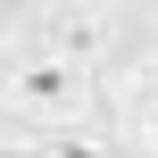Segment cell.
I'll list each match as a JSON object with an SVG mask.
<instances>
[{
    "instance_id": "1",
    "label": "cell",
    "mask_w": 158,
    "mask_h": 158,
    "mask_svg": "<svg viewBox=\"0 0 158 158\" xmlns=\"http://www.w3.org/2000/svg\"><path fill=\"white\" fill-rule=\"evenodd\" d=\"M0 108L50 125V133H75V125L100 117V108H92V75H75V67L50 58L42 42H33V50H8V67H0Z\"/></svg>"
},
{
    "instance_id": "2",
    "label": "cell",
    "mask_w": 158,
    "mask_h": 158,
    "mask_svg": "<svg viewBox=\"0 0 158 158\" xmlns=\"http://www.w3.org/2000/svg\"><path fill=\"white\" fill-rule=\"evenodd\" d=\"M42 50L67 58L75 75H92V67L117 58V17H100V8H58V17L42 25Z\"/></svg>"
},
{
    "instance_id": "3",
    "label": "cell",
    "mask_w": 158,
    "mask_h": 158,
    "mask_svg": "<svg viewBox=\"0 0 158 158\" xmlns=\"http://www.w3.org/2000/svg\"><path fill=\"white\" fill-rule=\"evenodd\" d=\"M33 158H125V150H117L100 125H75V133H42V150H33Z\"/></svg>"
},
{
    "instance_id": "4",
    "label": "cell",
    "mask_w": 158,
    "mask_h": 158,
    "mask_svg": "<svg viewBox=\"0 0 158 158\" xmlns=\"http://www.w3.org/2000/svg\"><path fill=\"white\" fill-rule=\"evenodd\" d=\"M133 142L158 158V100H142V117H133Z\"/></svg>"
}]
</instances>
